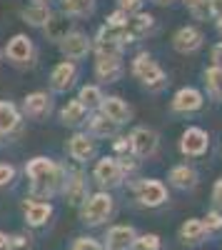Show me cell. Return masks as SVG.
<instances>
[{
  "instance_id": "obj_1",
  "label": "cell",
  "mask_w": 222,
  "mask_h": 250,
  "mask_svg": "<svg viewBox=\"0 0 222 250\" xmlns=\"http://www.w3.org/2000/svg\"><path fill=\"white\" fill-rule=\"evenodd\" d=\"M25 173L33 183V193L35 195H50L55 188L63 183V170L48 158H33L25 165Z\"/></svg>"
},
{
  "instance_id": "obj_2",
  "label": "cell",
  "mask_w": 222,
  "mask_h": 250,
  "mask_svg": "<svg viewBox=\"0 0 222 250\" xmlns=\"http://www.w3.org/2000/svg\"><path fill=\"white\" fill-rule=\"evenodd\" d=\"M110 215H112V195L110 193L90 195L85 200V205H83V213H80V218H83L85 225H100V223H105Z\"/></svg>"
},
{
  "instance_id": "obj_3",
  "label": "cell",
  "mask_w": 222,
  "mask_h": 250,
  "mask_svg": "<svg viewBox=\"0 0 222 250\" xmlns=\"http://www.w3.org/2000/svg\"><path fill=\"white\" fill-rule=\"evenodd\" d=\"M132 75L140 78V80H143L145 85H150V88H160V85L165 83L163 68H160L148 53H140V55L132 60Z\"/></svg>"
},
{
  "instance_id": "obj_4",
  "label": "cell",
  "mask_w": 222,
  "mask_h": 250,
  "mask_svg": "<svg viewBox=\"0 0 222 250\" xmlns=\"http://www.w3.org/2000/svg\"><path fill=\"white\" fill-rule=\"evenodd\" d=\"M135 238L137 233L132 225H115L105 235V250H132Z\"/></svg>"
},
{
  "instance_id": "obj_5",
  "label": "cell",
  "mask_w": 222,
  "mask_h": 250,
  "mask_svg": "<svg viewBox=\"0 0 222 250\" xmlns=\"http://www.w3.org/2000/svg\"><path fill=\"white\" fill-rule=\"evenodd\" d=\"M137 200L148 208H157L167 200V190L160 180H143L137 188Z\"/></svg>"
},
{
  "instance_id": "obj_6",
  "label": "cell",
  "mask_w": 222,
  "mask_h": 250,
  "mask_svg": "<svg viewBox=\"0 0 222 250\" xmlns=\"http://www.w3.org/2000/svg\"><path fill=\"white\" fill-rule=\"evenodd\" d=\"M130 145H132V153L137 158H150L157 150V133L148 130V128H137L130 135Z\"/></svg>"
},
{
  "instance_id": "obj_7",
  "label": "cell",
  "mask_w": 222,
  "mask_h": 250,
  "mask_svg": "<svg viewBox=\"0 0 222 250\" xmlns=\"http://www.w3.org/2000/svg\"><path fill=\"white\" fill-rule=\"evenodd\" d=\"M210 145V138L205 130L200 128H187L183 133V140H180V150H183L185 155H203L207 150Z\"/></svg>"
},
{
  "instance_id": "obj_8",
  "label": "cell",
  "mask_w": 222,
  "mask_h": 250,
  "mask_svg": "<svg viewBox=\"0 0 222 250\" xmlns=\"http://www.w3.org/2000/svg\"><path fill=\"white\" fill-rule=\"evenodd\" d=\"M5 55L8 60L13 62V65H28L30 58H33V43H30V38L25 35H15L8 48H5Z\"/></svg>"
},
{
  "instance_id": "obj_9",
  "label": "cell",
  "mask_w": 222,
  "mask_h": 250,
  "mask_svg": "<svg viewBox=\"0 0 222 250\" xmlns=\"http://www.w3.org/2000/svg\"><path fill=\"white\" fill-rule=\"evenodd\" d=\"M95 180L103 183V185H120V180H123V168H120V160L115 158H103L97 160L95 165Z\"/></svg>"
},
{
  "instance_id": "obj_10",
  "label": "cell",
  "mask_w": 222,
  "mask_h": 250,
  "mask_svg": "<svg viewBox=\"0 0 222 250\" xmlns=\"http://www.w3.org/2000/svg\"><path fill=\"white\" fill-rule=\"evenodd\" d=\"M172 45H175L177 53H195L200 45H203V33H200L197 28H192V25H185V28H180L175 33Z\"/></svg>"
},
{
  "instance_id": "obj_11",
  "label": "cell",
  "mask_w": 222,
  "mask_h": 250,
  "mask_svg": "<svg viewBox=\"0 0 222 250\" xmlns=\"http://www.w3.org/2000/svg\"><path fill=\"white\" fill-rule=\"evenodd\" d=\"M95 73L103 83H115L123 75V62H120L117 55H100L97 58V65H95Z\"/></svg>"
},
{
  "instance_id": "obj_12",
  "label": "cell",
  "mask_w": 222,
  "mask_h": 250,
  "mask_svg": "<svg viewBox=\"0 0 222 250\" xmlns=\"http://www.w3.org/2000/svg\"><path fill=\"white\" fill-rule=\"evenodd\" d=\"M60 48H63V53H65L68 60H80V58L88 55L90 40H88L83 33H68V38L60 43Z\"/></svg>"
},
{
  "instance_id": "obj_13",
  "label": "cell",
  "mask_w": 222,
  "mask_h": 250,
  "mask_svg": "<svg viewBox=\"0 0 222 250\" xmlns=\"http://www.w3.org/2000/svg\"><path fill=\"white\" fill-rule=\"evenodd\" d=\"M172 108L177 113H192L203 108V95H200L195 88H183L177 90V95L172 98Z\"/></svg>"
},
{
  "instance_id": "obj_14",
  "label": "cell",
  "mask_w": 222,
  "mask_h": 250,
  "mask_svg": "<svg viewBox=\"0 0 222 250\" xmlns=\"http://www.w3.org/2000/svg\"><path fill=\"white\" fill-rule=\"evenodd\" d=\"M23 213H25V223L28 225H45L48 218L53 215V205L50 203H40V200H30L23 205Z\"/></svg>"
},
{
  "instance_id": "obj_15",
  "label": "cell",
  "mask_w": 222,
  "mask_h": 250,
  "mask_svg": "<svg viewBox=\"0 0 222 250\" xmlns=\"http://www.w3.org/2000/svg\"><path fill=\"white\" fill-rule=\"evenodd\" d=\"M207 235V228L203 220H197V218H190L183 223V228H180V240L187 243V245H197V243H203Z\"/></svg>"
},
{
  "instance_id": "obj_16",
  "label": "cell",
  "mask_w": 222,
  "mask_h": 250,
  "mask_svg": "<svg viewBox=\"0 0 222 250\" xmlns=\"http://www.w3.org/2000/svg\"><path fill=\"white\" fill-rule=\"evenodd\" d=\"M100 110H103L105 118H110V120H115V123L130 120V108H128L120 98H103V100H100Z\"/></svg>"
},
{
  "instance_id": "obj_17",
  "label": "cell",
  "mask_w": 222,
  "mask_h": 250,
  "mask_svg": "<svg viewBox=\"0 0 222 250\" xmlns=\"http://www.w3.org/2000/svg\"><path fill=\"white\" fill-rule=\"evenodd\" d=\"M75 75H77V70H75V65L73 62H60V65L53 70V90H68L70 85H73V80H75Z\"/></svg>"
},
{
  "instance_id": "obj_18",
  "label": "cell",
  "mask_w": 222,
  "mask_h": 250,
  "mask_svg": "<svg viewBox=\"0 0 222 250\" xmlns=\"http://www.w3.org/2000/svg\"><path fill=\"white\" fill-rule=\"evenodd\" d=\"M170 183L175 188H180V190H190V188L197 185V173L192 168H187V165H175L170 170Z\"/></svg>"
},
{
  "instance_id": "obj_19",
  "label": "cell",
  "mask_w": 222,
  "mask_h": 250,
  "mask_svg": "<svg viewBox=\"0 0 222 250\" xmlns=\"http://www.w3.org/2000/svg\"><path fill=\"white\" fill-rule=\"evenodd\" d=\"M70 33V20H65L63 15H50V20L45 23V35L48 40H55V43H63Z\"/></svg>"
},
{
  "instance_id": "obj_20",
  "label": "cell",
  "mask_w": 222,
  "mask_h": 250,
  "mask_svg": "<svg viewBox=\"0 0 222 250\" xmlns=\"http://www.w3.org/2000/svg\"><path fill=\"white\" fill-rule=\"evenodd\" d=\"M68 150L75 160H90L95 155V143L88 138V135H75L68 145Z\"/></svg>"
},
{
  "instance_id": "obj_21",
  "label": "cell",
  "mask_w": 222,
  "mask_h": 250,
  "mask_svg": "<svg viewBox=\"0 0 222 250\" xmlns=\"http://www.w3.org/2000/svg\"><path fill=\"white\" fill-rule=\"evenodd\" d=\"M25 113L30 118H43L45 113H50V98L45 93H33L25 98Z\"/></svg>"
},
{
  "instance_id": "obj_22",
  "label": "cell",
  "mask_w": 222,
  "mask_h": 250,
  "mask_svg": "<svg viewBox=\"0 0 222 250\" xmlns=\"http://www.w3.org/2000/svg\"><path fill=\"white\" fill-rule=\"evenodd\" d=\"M128 38H140L152 30V15H145V13H137L135 18H128Z\"/></svg>"
},
{
  "instance_id": "obj_23",
  "label": "cell",
  "mask_w": 222,
  "mask_h": 250,
  "mask_svg": "<svg viewBox=\"0 0 222 250\" xmlns=\"http://www.w3.org/2000/svg\"><path fill=\"white\" fill-rule=\"evenodd\" d=\"M23 18H25V23L30 25H45L48 20H50V8L45 3H35V5H28L23 10Z\"/></svg>"
},
{
  "instance_id": "obj_24",
  "label": "cell",
  "mask_w": 222,
  "mask_h": 250,
  "mask_svg": "<svg viewBox=\"0 0 222 250\" xmlns=\"http://www.w3.org/2000/svg\"><path fill=\"white\" fill-rule=\"evenodd\" d=\"M85 113H88V108L83 105V103H80V100H70L68 105L63 108V113H60V118H63L65 125H77V123L85 120Z\"/></svg>"
},
{
  "instance_id": "obj_25",
  "label": "cell",
  "mask_w": 222,
  "mask_h": 250,
  "mask_svg": "<svg viewBox=\"0 0 222 250\" xmlns=\"http://www.w3.org/2000/svg\"><path fill=\"white\" fill-rule=\"evenodd\" d=\"M18 120H20V115H18L13 103H0V135L10 133L18 125Z\"/></svg>"
},
{
  "instance_id": "obj_26",
  "label": "cell",
  "mask_w": 222,
  "mask_h": 250,
  "mask_svg": "<svg viewBox=\"0 0 222 250\" xmlns=\"http://www.w3.org/2000/svg\"><path fill=\"white\" fill-rule=\"evenodd\" d=\"M65 198L73 203V205H80L85 200V183H83V175H73L68 183H65Z\"/></svg>"
},
{
  "instance_id": "obj_27",
  "label": "cell",
  "mask_w": 222,
  "mask_h": 250,
  "mask_svg": "<svg viewBox=\"0 0 222 250\" xmlns=\"http://www.w3.org/2000/svg\"><path fill=\"white\" fill-rule=\"evenodd\" d=\"M117 125H120V123H115V120L105 118L103 113H100V115H95V118L90 120V128H92V133H95V135H100V138L115 135V133H117Z\"/></svg>"
},
{
  "instance_id": "obj_28",
  "label": "cell",
  "mask_w": 222,
  "mask_h": 250,
  "mask_svg": "<svg viewBox=\"0 0 222 250\" xmlns=\"http://www.w3.org/2000/svg\"><path fill=\"white\" fill-rule=\"evenodd\" d=\"M80 103H83L85 108H92V105H97L100 100H103V95H100V90L95 88V85H85L83 90H80V98H77Z\"/></svg>"
},
{
  "instance_id": "obj_29",
  "label": "cell",
  "mask_w": 222,
  "mask_h": 250,
  "mask_svg": "<svg viewBox=\"0 0 222 250\" xmlns=\"http://www.w3.org/2000/svg\"><path fill=\"white\" fill-rule=\"evenodd\" d=\"M205 78H207V85H210V90H212L215 95H222V65L210 68V70L205 73Z\"/></svg>"
},
{
  "instance_id": "obj_30",
  "label": "cell",
  "mask_w": 222,
  "mask_h": 250,
  "mask_svg": "<svg viewBox=\"0 0 222 250\" xmlns=\"http://www.w3.org/2000/svg\"><path fill=\"white\" fill-rule=\"evenodd\" d=\"M63 8L70 15H85L92 8V0H63Z\"/></svg>"
},
{
  "instance_id": "obj_31",
  "label": "cell",
  "mask_w": 222,
  "mask_h": 250,
  "mask_svg": "<svg viewBox=\"0 0 222 250\" xmlns=\"http://www.w3.org/2000/svg\"><path fill=\"white\" fill-rule=\"evenodd\" d=\"M132 250H160V238H157L155 233H150V235H140V238H135Z\"/></svg>"
},
{
  "instance_id": "obj_32",
  "label": "cell",
  "mask_w": 222,
  "mask_h": 250,
  "mask_svg": "<svg viewBox=\"0 0 222 250\" xmlns=\"http://www.w3.org/2000/svg\"><path fill=\"white\" fill-rule=\"evenodd\" d=\"M203 223H205V228H207V233H217V230H222V213L212 210V213L205 215Z\"/></svg>"
},
{
  "instance_id": "obj_33",
  "label": "cell",
  "mask_w": 222,
  "mask_h": 250,
  "mask_svg": "<svg viewBox=\"0 0 222 250\" xmlns=\"http://www.w3.org/2000/svg\"><path fill=\"white\" fill-rule=\"evenodd\" d=\"M30 240H33V238H30V235H23V233L13 235V238H10V250H30V248H33Z\"/></svg>"
},
{
  "instance_id": "obj_34",
  "label": "cell",
  "mask_w": 222,
  "mask_h": 250,
  "mask_svg": "<svg viewBox=\"0 0 222 250\" xmlns=\"http://www.w3.org/2000/svg\"><path fill=\"white\" fill-rule=\"evenodd\" d=\"M73 250H105V248L100 245L97 240H92V238H77L73 243Z\"/></svg>"
},
{
  "instance_id": "obj_35",
  "label": "cell",
  "mask_w": 222,
  "mask_h": 250,
  "mask_svg": "<svg viewBox=\"0 0 222 250\" xmlns=\"http://www.w3.org/2000/svg\"><path fill=\"white\" fill-rule=\"evenodd\" d=\"M15 180V168L8 163H0V185H8Z\"/></svg>"
},
{
  "instance_id": "obj_36",
  "label": "cell",
  "mask_w": 222,
  "mask_h": 250,
  "mask_svg": "<svg viewBox=\"0 0 222 250\" xmlns=\"http://www.w3.org/2000/svg\"><path fill=\"white\" fill-rule=\"evenodd\" d=\"M140 3H143V0H123V3H120V5H123V8H120V10H123V13H135L137 8H140Z\"/></svg>"
},
{
  "instance_id": "obj_37",
  "label": "cell",
  "mask_w": 222,
  "mask_h": 250,
  "mask_svg": "<svg viewBox=\"0 0 222 250\" xmlns=\"http://www.w3.org/2000/svg\"><path fill=\"white\" fill-rule=\"evenodd\" d=\"M185 5L200 15V13H203V5H207V0H185Z\"/></svg>"
},
{
  "instance_id": "obj_38",
  "label": "cell",
  "mask_w": 222,
  "mask_h": 250,
  "mask_svg": "<svg viewBox=\"0 0 222 250\" xmlns=\"http://www.w3.org/2000/svg\"><path fill=\"white\" fill-rule=\"evenodd\" d=\"M115 150L117 153H125V150H132V145H130V138H120L115 143Z\"/></svg>"
},
{
  "instance_id": "obj_39",
  "label": "cell",
  "mask_w": 222,
  "mask_h": 250,
  "mask_svg": "<svg viewBox=\"0 0 222 250\" xmlns=\"http://www.w3.org/2000/svg\"><path fill=\"white\" fill-rule=\"evenodd\" d=\"M212 200H215V203H217V205L222 208V178H220V180L215 183V190H212Z\"/></svg>"
},
{
  "instance_id": "obj_40",
  "label": "cell",
  "mask_w": 222,
  "mask_h": 250,
  "mask_svg": "<svg viewBox=\"0 0 222 250\" xmlns=\"http://www.w3.org/2000/svg\"><path fill=\"white\" fill-rule=\"evenodd\" d=\"M207 8H210V13L212 15H222V0H207Z\"/></svg>"
},
{
  "instance_id": "obj_41",
  "label": "cell",
  "mask_w": 222,
  "mask_h": 250,
  "mask_svg": "<svg viewBox=\"0 0 222 250\" xmlns=\"http://www.w3.org/2000/svg\"><path fill=\"white\" fill-rule=\"evenodd\" d=\"M212 62L215 65H222V43L212 48Z\"/></svg>"
},
{
  "instance_id": "obj_42",
  "label": "cell",
  "mask_w": 222,
  "mask_h": 250,
  "mask_svg": "<svg viewBox=\"0 0 222 250\" xmlns=\"http://www.w3.org/2000/svg\"><path fill=\"white\" fill-rule=\"evenodd\" d=\"M0 250H10V238L5 233H0Z\"/></svg>"
},
{
  "instance_id": "obj_43",
  "label": "cell",
  "mask_w": 222,
  "mask_h": 250,
  "mask_svg": "<svg viewBox=\"0 0 222 250\" xmlns=\"http://www.w3.org/2000/svg\"><path fill=\"white\" fill-rule=\"evenodd\" d=\"M217 30H220V33H222V15H220V18H217Z\"/></svg>"
},
{
  "instance_id": "obj_44",
  "label": "cell",
  "mask_w": 222,
  "mask_h": 250,
  "mask_svg": "<svg viewBox=\"0 0 222 250\" xmlns=\"http://www.w3.org/2000/svg\"><path fill=\"white\" fill-rule=\"evenodd\" d=\"M155 3H160V5H165V3H170V0H155Z\"/></svg>"
}]
</instances>
